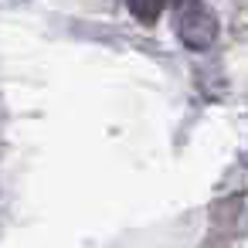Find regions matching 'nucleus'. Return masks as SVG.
<instances>
[{
	"instance_id": "1",
	"label": "nucleus",
	"mask_w": 248,
	"mask_h": 248,
	"mask_svg": "<svg viewBox=\"0 0 248 248\" xmlns=\"http://www.w3.org/2000/svg\"><path fill=\"white\" fill-rule=\"evenodd\" d=\"M217 14L204 4V0H184L180 14H177V38L190 51H207L217 41Z\"/></svg>"
},
{
	"instance_id": "2",
	"label": "nucleus",
	"mask_w": 248,
	"mask_h": 248,
	"mask_svg": "<svg viewBox=\"0 0 248 248\" xmlns=\"http://www.w3.org/2000/svg\"><path fill=\"white\" fill-rule=\"evenodd\" d=\"M129 4V11L143 21V24H153L160 14H163V7L170 4V0H126Z\"/></svg>"
}]
</instances>
